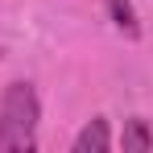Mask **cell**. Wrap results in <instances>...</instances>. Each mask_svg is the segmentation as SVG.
<instances>
[{
  "instance_id": "cell-4",
  "label": "cell",
  "mask_w": 153,
  "mask_h": 153,
  "mask_svg": "<svg viewBox=\"0 0 153 153\" xmlns=\"http://www.w3.org/2000/svg\"><path fill=\"white\" fill-rule=\"evenodd\" d=\"M108 13H112V25L124 29L128 37H137L141 29H137V17H132V4L128 0H108Z\"/></svg>"
},
{
  "instance_id": "cell-3",
  "label": "cell",
  "mask_w": 153,
  "mask_h": 153,
  "mask_svg": "<svg viewBox=\"0 0 153 153\" xmlns=\"http://www.w3.org/2000/svg\"><path fill=\"white\" fill-rule=\"evenodd\" d=\"M120 145H124V153H149V149H153V128H149V120H141V116L124 120V137H120Z\"/></svg>"
},
{
  "instance_id": "cell-2",
  "label": "cell",
  "mask_w": 153,
  "mask_h": 153,
  "mask_svg": "<svg viewBox=\"0 0 153 153\" xmlns=\"http://www.w3.org/2000/svg\"><path fill=\"white\" fill-rule=\"evenodd\" d=\"M71 149L75 153H108L112 149V128H108V120H103V116L87 120V124L79 128V137L71 141Z\"/></svg>"
},
{
  "instance_id": "cell-1",
  "label": "cell",
  "mask_w": 153,
  "mask_h": 153,
  "mask_svg": "<svg viewBox=\"0 0 153 153\" xmlns=\"http://www.w3.org/2000/svg\"><path fill=\"white\" fill-rule=\"evenodd\" d=\"M37 120L42 103L33 83L17 79L0 91V153H33L37 149Z\"/></svg>"
}]
</instances>
